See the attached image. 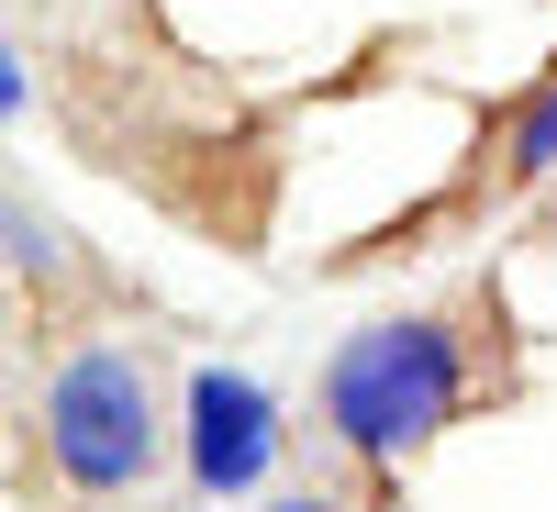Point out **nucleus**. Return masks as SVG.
<instances>
[{
  "instance_id": "nucleus-1",
  "label": "nucleus",
  "mask_w": 557,
  "mask_h": 512,
  "mask_svg": "<svg viewBox=\"0 0 557 512\" xmlns=\"http://www.w3.org/2000/svg\"><path fill=\"white\" fill-rule=\"evenodd\" d=\"M480 390V357H469V323L457 312H380L323 357L312 379V435L357 457V469H401L424 457Z\"/></svg>"
},
{
  "instance_id": "nucleus-2",
  "label": "nucleus",
  "mask_w": 557,
  "mask_h": 512,
  "mask_svg": "<svg viewBox=\"0 0 557 512\" xmlns=\"http://www.w3.org/2000/svg\"><path fill=\"white\" fill-rule=\"evenodd\" d=\"M34 435H45L57 490H78V501H134V490L157 479V457H168V412H157L146 357L112 346V335L67 346L57 367H45V390H34Z\"/></svg>"
},
{
  "instance_id": "nucleus-3",
  "label": "nucleus",
  "mask_w": 557,
  "mask_h": 512,
  "mask_svg": "<svg viewBox=\"0 0 557 512\" xmlns=\"http://www.w3.org/2000/svg\"><path fill=\"white\" fill-rule=\"evenodd\" d=\"M290 457V424H278V390L257 367H223L201 357L190 390H178V469H190L201 501H257Z\"/></svg>"
},
{
  "instance_id": "nucleus-4",
  "label": "nucleus",
  "mask_w": 557,
  "mask_h": 512,
  "mask_svg": "<svg viewBox=\"0 0 557 512\" xmlns=\"http://www.w3.org/2000/svg\"><path fill=\"white\" fill-rule=\"evenodd\" d=\"M557 178V67L513 101V123H502V190H546Z\"/></svg>"
},
{
  "instance_id": "nucleus-5",
  "label": "nucleus",
  "mask_w": 557,
  "mask_h": 512,
  "mask_svg": "<svg viewBox=\"0 0 557 512\" xmlns=\"http://www.w3.org/2000/svg\"><path fill=\"white\" fill-rule=\"evenodd\" d=\"M0 223H12V278H67V235H57L34 201H12Z\"/></svg>"
},
{
  "instance_id": "nucleus-6",
  "label": "nucleus",
  "mask_w": 557,
  "mask_h": 512,
  "mask_svg": "<svg viewBox=\"0 0 557 512\" xmlns=\"http://www.w3.org/2000/svg\"><path fill=\"white\" fill-rule=\"evenodd\" d=\"M23 112H34V57L0 45V123H23Z\"/></svg>"
},
{
  "instance_id": "nucleus-7",
  "label": "nucleus",
  "mask_w": 557,
  "mask_h": 512,
  "mask_svg": "<svg viewBox=\"0 0 557 512\" xmlns=\"http://www.w3.org/2000/svg\"><path fill=\"white\" fill-rule=\"evenodd\" d=\"M257 512H357L346 490H278V501H257Z\"/></svg>"
}]
</instances>
